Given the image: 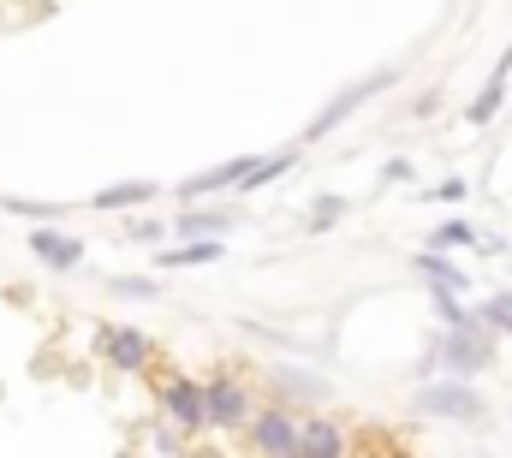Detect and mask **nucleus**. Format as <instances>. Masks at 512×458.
Here are the masks:
<instances>
[{"label": "nucleus", "instance_id": "4468645a", "mask_svg": "<svg viewBox=\"0 0 512 458\" xmlns=\"http://www.w3.org/2000/svg\"><path fill=\"white\" fill-rule=\"evenodd\" d=\"M149 197H155V185H149V179H126V185L96 191V209H126V203H149Z\"/></svg>", "mask_w": 512, "mask_h": 458}, {"label": "nucleus", "instance_id": "ddd939ff", "mask_svg": "<svg viewBox=\"0 0 512 458\" xmlns=\"http://www.w3.org/2000/svg\"><path fill=\"white\" fill-rule=\"evenodd\" d=\"M417 268H423L429 292H465V286H471V274H459V268H453V262H441V256H423Z\"/></svg>", "mask_w": 512, "mask_h": 458}, {"label": "nucleus", "instance_id": "f8f14e48", "mask_svg": "<svg viewBox=\"0 0 512 458\" xmlns=\"http://www.w3.org/2000/svg\"><path fill=\"white\" fill-rule=\"evenodd\" d=\"M221 238H185L179 250H161V268H185V262H215Z\"/></svg>", "mask_w": 512, "mask_h": 458}, {"label": "nucleus", "instance_id": "6e6552de", "mask_svg": "<svg viewBox=\"0 0 512 458\" xmlns=\"http://www.w3.org/2000/svg\"><path fill=\"white\" fill-rule=\"evenodd\" d=\"M507 72H512V48L495 60V72H489V84H483V96L471 102V125H489L495 108H501V96H507Z\"/></svg>", "mask_w": 512, "mask_h": 458}, {"label": "nucleus", "instance_id": "1a4fd4ad", "mask_svg": "<svg viewBox=\"0 0 512 458\" xmlns=\"http://www.w3.org/2000/svg\"><path fill=\"white\" fill-rule=\"evenodd\" d=\"M167 417H173L179 429H197V423H203V387L173 381V387H167Z\"/></svg>", "mask_w": 512, "mask_h": 458}, {"label": "nucleus", "instance_id": "7ed1b4c3", "mask_svg": "<svg viewBox=\"0 0 512 458\" xmlns=\"http://www.w3.org/2000/svg\"><path fill=\"white\" fill-rule=\"evenodd\" d=\"M489 357H495V340H489V334H477V328H471V316H465V322H453V340H447V363H453V369H465V375H471V369H489Z\"/></svg>", "mask_w": 512, "mask_h": 458}, {"label": "nucleus", "instance_id": "dca6fc26", "mask_svg": "<svg viewBox=\"0 0 512 458\" xmlns=\"http://www.w3.org/2000/svg\"><path fill=\"white\" fill-rule=\"evenodd\" d=\"M483 322H489V328H512V292H501V298H489Z\"/></svg>", "mask_w": 512, "mask_h": 458}, {"label": "nucleus", "instance_id": "9b49d317", "mask_svg": "<svg viewBox=\"0 0 512 458\" xmlns=\"http://www.w3.org/2000/svg\"><path fill=\"white\" fill-rule=\"evenodd\" d=\"M227 227H239V221H233L227 209H185L173 232H179V238H221Z\"/></svg>", "mask_w": 512, "mask_h": 458}, {"label": "nucleus", "instance_id": "423d86ee", "mask_svg": "<svg viewBox=\"0 0 512 458\" xmlns=\"http://www.w3.org/2000/svg\"><path fill=\"white\" fill-rule=\"evenodd\" d=\"M30 250H36V256L48 262V268H60V274L84 262V244H78V238H60V232H48V227L30 232Z\"/></svg>", "mask_w": 512, "mask_h": 458}, {"label": "nucleus", "instance_id": "a211bd4d", "mask_svg": "<svg viewBox=\"0 0 512 458\" xmlns=\"http://www.w3.org/2000/svg\"><path fill=\"white\" fill-rule=\"evenodd\" d=\"M340 215H346V203H340V197H322V203H316V227H334Z\"/></svg>", "mask_w": 512, "mask_h": 458}, {"label": "nucleus", "instance_id": "2eb2a0df", "mask_svg": "<svg viewBox=\"0 0 512 458\" xmlns=\"http://www.w3.org/2000/svg\"><path fill=\"white\" fill-rule=\"evenodd\" d=\"M298 453H340V429H334L328 417L304 423V435H298Z\"/></svg>", "mask_w": 512, "mask_h": 458}, {"label": "nucleus", "instance_id": "f3484780", "mask_svg": "<svg viewBox=\"0 0 512 458\" xmlns=\"http://www.w3.org/2000/svg\"><path fill=\"white\" fill-rule=\"evenodd\" d=\"M435 244L447 250V244H471V221H447V227L435 232Z\"/></svg>", "mask_w": 512, "mask_h": 458}, {"label": "nucleus", "instance_id": "6ab92c4d", "mask_svg": "<svg viewBox=\"0 0 512 458\" xmlns=\"http://www.w3.org/2000/svg\"><path fill=\"white\" fill-rule=\"evenodd\" d=\"M114 292H120V298H155V280H120Z\"/></svg>", "mask_w": 512, "mask_h": 458}, {"label": "nucleus", "instance_id": "9d476101", "mask_svg": "<svg viewBox=\"0 0 512 458\" xmlns=\"http://www.w3.org/2000/svg\"><path fill=\"white\" fill-rule=\"evenodd\" d=\"M102 351L114 357V369H137V363L149 357V340L131 334V328H108V334H102Z\"/></svg>", "mask_w": 512, "mask_h": 458}, {"label": "nucleus", "instance_id": "f03ea898", "mask_svg": "<svg viewBox=\"0 0 512 458\" xmlns=\"http://www.w3.org/2000/svg\"><path fill=\"white\" fill-rule=\"evenodd\" d=\"M387 84H393V72H376V78H358L352 90H340V96H334V102H328L322 114L310 119V137H328V131H334V125H340L346 114H358V108H364L370 96H382Z\"/></svg>", "mask_w": 512, "mask_h": 458}, {"label": "nucleus", "instance_id": "f257e3e1", "mask_svg": "<svg viewBox=\"0 0 512 458\" xmlns=\"http://www.w3.org/2000/svg\"><path fill=\"white\" fill-rule=\"evenodd\" d=\"M417 411L423 417H441V423H477L483 417V393L465 387V381H441V387H423L417 393Z\"/></svg>", "mask_w": 512, "mask_h": 458}, {"label": "nucleus", "instance_id": "20e7f679", "mask_svg": "<svg viewBox=\"0 0 512 458\" xmlns=\"http://www.w3.org/2000/svg\"><path fill=\"white\" fill-rule=\"evenodd\" d=\"M203 423H221V429H239V423H251V405H245V393H239L233 381H215V387H203Z\"/></svg>", "mask_w": 512, "mask_h": 458}, {"label": "nucleus", "instance_id": "0eeeda50", "mask_svg": "<svg viewBox=\"0 0 512 458\" xmlns=\"http://www.w3.org/2000/svg\"><path fill=\"white\" fill-rule=\"evenodd\" d=\"M256 447H262V453H298V429H292V417L262 411V417H256Z\"/></svg>", "mask_w": 512, "mask_h": 458}, {"label": "nucleus", "instance_id": "39448f33", "mask_svg": "<svg viewBox=\"0 0 512 458\" xmlns=\"http://www.w3.org/2000/svg\"><path fill=\"white\" fill-rule=\"evenodd\" d=\"M251 167H256V155H233V161H221V167H209V173L185 179V203L215 197V191H227V185H245V173H251Z\"/></svg>", "mask_w": 512, "mask_h": 458}]
</instances>
